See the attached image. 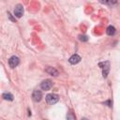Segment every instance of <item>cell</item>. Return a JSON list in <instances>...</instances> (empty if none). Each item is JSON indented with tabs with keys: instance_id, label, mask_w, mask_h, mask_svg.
<instances>
[{
	"instance_id": "5b68a950",
	"label": "cell",
	"mask_w": 120,
	"mask_h": 120,
	"mask_svg": "<svg viewBox=\"0 0 120 120\" xmlns=\"http://www.w3.org/2000/svg\"><path fill=\"white\" fill-rule=\"evenodd\" d=\"M40 87H41L42 90L48 91L52 87V82L51 80H45L40 83Z\"/></svg>"
},
{
	"instance_id": "3957f363",
	"label": "cell",
	"mask_w": 120,
	"mask_h": 120,
	"mask_svg": "<svg viewBox=\"0 0 120 120\" xmlns=\"http://www.w3.org/2000/svg\"><path fill=\"white\" fill-rule=\"evenodd\" d=\"M19 63H20V59H19V57H17V56H15V55L11 56V57L8 59V65H9V67H10L11 68H16V67L19 65Z\"/></svg>"
},
{
	"instance_id": "ba28073f",
	"label": "cell",
	"mask_w": 120,
	"mask_h": 120,
	"mask_svg": "<svg viewBox=\"0 0 120 120\" xmlns=\"http://www.w3.org/2000/svg\"><path fill=\"white\" fill-rule=\"evenodd\" d=\"M45 71L48 73V74H50V75H52V76H54V77H56V76H58V71L54 68H52V67H49V68H47L46 69H45Z\"/></svg>"
},
{
	"instance_id": "7c38bea8",
	"label": "cell",
	"mask_w": 120,
	"mask_h": 120,
	"mask_svg": "<svg viewBox=\"0 0 120 120\" xmlns=\"http://www.w3.org/2000/svg\"><path fill=\"white\" fill-rule=\"evenodd\" d=\"M79 39H80L81 41H87V40H88V38H87V36L81 35V36H79Z\"/></svg>"
},
{
	"instance_id": "277c9868",
	"label": "cell",
	"mask_w": 120,
	"mask_h": 120,
	"mask_svg": "<svg viewBox=\"0 0 120 120\" xmlns=\"http://www.w3.org/2000/svg\"><path fill=\"white\" fill-rule=\"evenodd\" d=\"M23 14V7L22 5L21 4H18L16 5L15 8H14V15L17 17V18H21Z\"/></svg>"
},
{
	"instance_id": "8992f818",
	"label": "cell",
	"mask_w": 120,
	"mask_h": 120,
	"mask_svg": "<svg viewBox=\"0 0 120 120\" xmlns=\"http://www.w3.org/2000/svg\"><path fill=\"white\" fill-rule=\"evenodd\" d=\"M32 98L36 102L40 101L41 98H42V93H41V91L40 90H34V92L32 94Z\"/></svg>"
},
{
	"instance_id": "9c48e42d",
	"label": "cell",
	"mask_w": 120,
	"mask_h": 120,
	"mask_svg": "<svg viewBox=\"0 0 120 120\" xmlns=\"http://www.w3.org/2000/svg\"><path fill=\"white\" fill-rule=\"evenodd\" d=\"M106 33H107V35H109V36H112V35L115 34V28H114L112 25H110V26L107 27Z\"/></svg>"
},
{
	"instance_id": "52a82bcc",
	"label": "cell",
	"mask_w": 120,
	"mask_h": 120,
	"mask_svg": "<svg viewBox=\"0 0 120 120\" xmlns=\"http://www.w3.org/2000/svg\"><path fill=\"white\" fill-rule=\"evenodd\" d=\"M81 60H82L81 56L75 53V54H73V55H71V56L69 57L68 62H69L71 65H76V64H78V63H79Z\"/></svg>"
},
{
	"instance_id": "30bf717a",
	"label": "cell",
	"mask_w": 120,
	"mask_h": 120,
	"mask_svg": "<svg viewBox=\"0 0 120 120\" xmlns=\"http://www.w3.org/2000/svg\"><path fill=\"white\" fill-rule=\"evenodd\" d=\"M2 98H3L4 99H6V100H9V101L13 100V95L10 94V93H4V94L2 95Z\"/></svg>"
},
{
	"instance_id": "4fadbf2b",
	"label": "cell",
	"mask_w": 120,
	"mask_h": 120,
	"mask_svg": "<svg viewBox=\"0 0 120 120\" xmlns=\"http://www.w3.org/2000/svg\"><path fill=\"white\" fill-rule=\"evenodd\" d=\"M105 104H107L108 106H110V107H111V106H112V101H111V100H107V101L105 102Z\"/></svg>"
},
{
	"instance_id": "6da1fadb",
	"label": "cell",
	"mask_w": 120,
	"mask_h": 120,
	"mask_svg": "<svg viewBox=\"0 0 120 120\" xmlns=\"http://www.w3.org/2000/svg\"><path fill=\"white\" fill-rule=\"evenodd\" d=\"M98 66L102 69V75H103V77L104 78H107V76L109 74V71H110V62L109 61H104V62L99 63Z\"/></svg>"
},
{
	"instance_id": "7a4b0ae2",
	"label": "cell",
	"mask_w": 120,
	"mask_h": 120,
	"mask_svg": "<svg viewBox=\"0 0 120 120\" xmlns=\"http://www.w3.org/2000/svg\"><path fill=\"white\" fill-rule=\"evenodd\" d=\"M58 100H59V97L56 94H48L46 96V101L50 105L55 104L56 102H58Z\"/></svg>"
},
{
	"instance_id": "5bb4252c",
	"label": "cell",
	"mask_w": 120,
	"mask_h": 120,
	"mask_svg": "<svg viewBox=\"0 0 120 120\" xmlns=\"http://www.w3.org/2000/svg\"><path fill=\"white\" fill-rule=\"evenodd\" d=\"M82 120H89V119H87V118H82Z\"/></svg>"
},
{
	"instance_id": "8fae6325",
	"label": "cell",
	"mask_w": 120,
	"mask_h": 120,
	"mask_svg": "<svg viewBox=\"0 0 120 120\" xmlns=\"http://www.w3.org/2000/svg\"><path fill=\"white\" fill-rule=\"evenodd\" d=\"M67 120H76V116L74 115V113L71 111H69L68 112V114H67Z\"/></svg>"
}]
</instances>
